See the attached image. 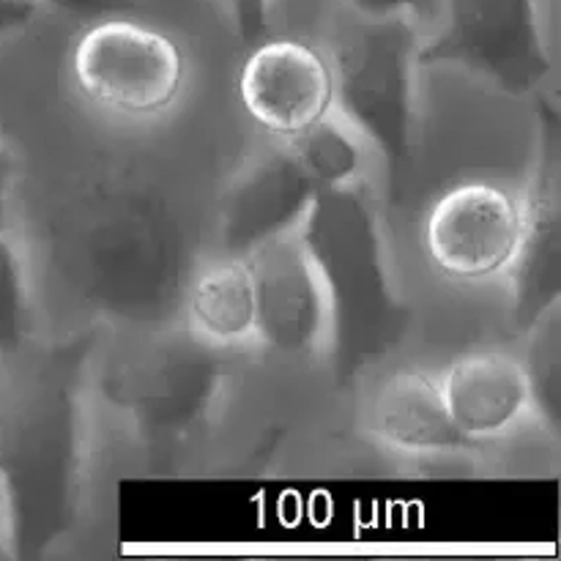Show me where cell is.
Wrapping results in <instances>:
<instances>
[{
  "label": "cell",
  "instance_id": "6da1fadb",
  "mask_svg": "<svg viewBox=\"0 0 561 561\" xmlns=\"http://www.w3.org/2000/svg\"><path fill=\"white\" fill-rule=\"evenodd\" d=\"M88 345L0 359V502L9 559L53 551L75 529L88 469Z\"/></svg>",
  "mask_w": 561,
  "mask_h": 561
},
{
  "label": "cell",
  "instance_id": "30bf717a",
  "mask_svg": "<svg viewBox=\"0 0 561 561\" xmlns=\"http://www.w3.org/2000/svg\"><path fill=\"white\" fill-rule=\"evenodd\" d=\"M219 392V367L211 345L192 334L190 343L159 345L135 362L126 376L124 400L142 433L159 438L184 436L214 405Z\"/></svg>",
  "mask_w": 561,
  "mask_h": 561
},
{
  "label": "cell",
  "instance_id": "8992f818",
  "mask_svg": "<svg viewBox=\"0 0 561 561\" xmlns=\"http://www.w3.org/2000/svg\"><path fill=\"white\" fill-rule=\"evenodd\" d=\"M524 203L491 181H463L433 203L425 250L433 266L458 283H488L513 266Z\"/></svg>",
  "mask_w": 561,
  "mask_h": 561
},
{
  "label": "cell",
  "instance_id": "4fadbf2b",
  "mask_svg": "<svg viewBox=\"0 0 561 561\" xmlns=\"http://www.w3.org/2000/svg\"><path fill=\"white\" fill-rule=\"evenodd\" d=\"M367 425L381 447L403 458H458L477 449L455 427L438 378L422 370H398L381 381L370 400Z\"/></svg>",
  "mask_w": 561,
  "mask_h": 561
},
{
  "label": "cell",
  "instance_id": "7c38bea8",
  "mask_svg": "<svg viewBox=\"0 0 561 561\" xmlns=\"http://www.w3.org/2000/svg\"><path fill=\"white\" fill-rule=\"evenodd\" d=\"M438 383L455 427L477 447L510 438L535 420L524 362L507 351H471L455 359Z\"/></svg>",
  "mask_w": 561,
  "mask_h": 561
},
{
  "label": "cell",
  "instance_id": "9c48e42d",
  "mask_svg": "<svg viewBox=\"0 0 561 561\" xmlns=\"http://www.w3.org/2000/svg\"><path fill=\"white\" fill-rule=\"evenodd\" d=\"M559 113L542 107L540 157L529 190L520 197L524 219L513 266L504 274L513 296V318L529 327L546 307L559 301V225H561V151Z\"/></svg>",
  "mask_w": 561,
  "mask_h": 561
},
{
  "label": "cell",
  "instance_id": "9a60e30c",
  "mask_svg": "<svg viewBox=\"0 0 561 561\" xmlns=\"http://www.w3.org/2000/svg\"><path fill=\"white\" fill-rule=\"evenodd\" d=\"M318 190L362 184L370 162V146L365 137L337 113L327 115L310 129L283 140Z\"/></svg>",
  "mask_w": 561,
  "mask_h": 561
},
{
  "label": "cell",
  "instance_id": "8fae6325",
  "mask_svg": "<svg viewBox=\"0 0 561 561\" xmlns=\"http://www.w3.org/2000/svg\"><path fill=\"white\" fill-rule=\"evenodd\" d=\"M316 192L318 186L285 142L255 157L225 192L219 225L225 255L247 257L257 247L294 233Z\"/></svg>",
  "mask_w": 561,
  "mask_h": 561
},
{
  "label": "cell",
  "instance_id": "ba28073f",
  "mask_svg": "<svg viewBox=\"0 0 561 561\" xmlns=\"http://www.w3.org/2000/svg\"><path fill=\"white\" fill-rule=\"evenodd\" d=\"M241 102L261 129L294 140L334 110L329 55L301 38H261L239 77Z\"/></svg>",
  "mask_w": 561,
  "mask_h": 561
},
{
  "label": "cell",
  "instance_id": "ffe728a7",
  "mask_svg": "<svg viewBox=\"0 0 561 561\" xmlns=\"http://www.w3.org/2000/svg\"><path fill=\"white\" fill-rule=\"evenodd\" d=\"M236 27L244 44H257L268 25V0H230Z\"/></svg>",
  "mask_w": 561,
  "mask_h": 561
},
{
  "label": "cell",
  "instance_id": "ac0fdd59",
  "mask_svg": "<svg viewBox=\"0 0 561 561\" xmlns=\"http://www.w3.org/2000/svg\"><path fill=\"white\" fill-rule=\"evenodd\" d=\"M362 16H403L414 25L442 16V0H351Z\"/></svg>",
  "mask_w": 561,
  "mask_h": 561
},
{
  "label": "cell",
  "instance_id": "2e32d148",
  "mask_svg": "<svg viewBox=\"0 0 561 561\" xmlns=\"http://www.w3.org/2000/svg\"><path fill=\"white\" fill-rule=\"evenodd\" d=\"M561 310L559 301L540 312L526 327V356L524 370L531 387V403H535V420L542 422L551 433L559 427V381H561Z\"/></svg>",
  "mask_w": 561,
  "mask_h": 561
},
{
  "label": "cell",
  "instance_id": "d6986e66",
  "mask_svg": "<svg viewBox=\"0 0 561 561\" xmlns=\"http://www.w3.org/2000/svg\"><path fill=\"white\" fill-rule=\"evenodd\" d=\"M42 9H58L75 20H102L113 14H135V0H36Z\"/></svg>",
  "mask_w": 561,
  "mask_h": 561
},
{
  "label": "cell",
  "instance_id": "7a4b0ae2",
  "mask_svg": "<svg viewBox=\"0 0 561 561\" xmlns=\"http://www.w3.org/2000/svg\"><path fill=\"white\" fill-rule=\"evenodd\" d=\"M329 310L327 351L340 381H351L409 334L411 310L389 272L381 219L362 184L318 190L296 228Z\"/></svg>",
  "mask_w": 561,
  "mask_h": 561
},
{
  "label": "cell",
  "instance_id": "5bb4252c",
  "mask_svg": "<svg viewBox=\"0 0 561 561\" xmlns=\"http://www.w3.org/2000/svg\"><path fill=\"white\" fill-rule=\"evenodd\" d=\"M186 318L192 334L214 351L255 343V288L250 263L225 255L203 268L186 294Z\"/></svg>",
  "mask_w": 561,
  "mask_h": 561
},
{
  "label": "cell",
  "instance_id": "603a6c76",
  "mask_svg": "<svg viewBox=\"0 0 561 561\" xmlns=\"http://www.w3.org/2000/svg\"><path fill=\"white\" fill-rule=\"evenodd\" d=\"M0 559H9V542H5V515H3V502H0Z\"/></svg>",
  "mask_w": 561,
  "mask_h": 561
},
{
  "label": "cell",
  "instance_id": "52a82bcc",
  "mask_svg": "<svg viewBox=\"0 0 561 561\" xmlns=\"http://www.w3.org/2000/svg\"><path fill=\"white\" fill-rule=\"evenodd\" d=\"M255 288V343L283 359L327 351L329 310L299 233H285L244 257Z\"/></svg>",
  "mask_w": 561,
  "mask_h": 561
},
{
  "label": "cell",
  "instance_id": "277c9868",
  "mask_svg": "<svg viewBox=\"0 0 561 561\" xmlns=\"http://www.w3.org/2000/svg\"><path fill=\"white\" fill-rule=\"evenodd\" d=\"M69 66L88 102L131 121H151L173 110L186 82L179 44L131 14L93 20L71 47Z\"/></svg>",
  "mask_w": 561,
  "mask_h": 561
},
{
  "label": "cell",
  "instance_id": "e0dca14e",
  "mask_svg": "<svg viewBox=\"0 0 561 561\" xmlns=\"http://www.w3.org/2000/svg\"><path fill=\"white\" fill-rule=\"evenodd\" d=\"M33 334V305L25 263L11 241L9 228L0 225V359L27 348Z\"/></svg>",
  "mask_w": 561,
  "mask_h": 561
},
{
  "label": "cell",
  "instance_id": "44dd1931",
  "mask_svg": "<svg viewBox=\"0 0 561 561\" xmlns=\"http://www.w3.org/2000/svg\"><path fill=\"white\" fill-rule=\"evenodd\" d=\"M42 11L36 0H0V42L36 22Z\"/></svg>",
  "mask_w": 561,
  "mask_h": 561
},
{
  "label": "cell",
  "instance_id": "5b68a950",
  "mask_svg": "<svg viewBox=\"0 0 561 561\" xmlns=\"http://www.w3.org/2000/svg\"><path fill=\"white\" fill-rule=\"evenodd\" d=\"M444 25L420 66L455 64L510 93H535L551 71L540 0H442Z\"/></svg>",
  "mask_w": 561,
  "mask_h": 561
},
{
  "label": "cell",
  "instance_id": "7402d4cb",
  "mask_svg": "<svg viewBox=\"0 0 561 561\" xmlns=\"http://www.w3.org/2000/svg\"><path fill=\"white\" fill-rule=\"evenodd\" d=\"M14 181H16V159L11 157L9 148L0 142V225L9 228V206L11 195H14Z\"/></svg>",
  "mask_w": 561,
  "mask_h": 561
},
{
  "label": "cell",
  "instance_id": "3957f363",
  "mask_svg": "<svg viewBox=\"0 0 561 561\" xmlns=\"http://www.w3.org/2000/svg\"><path fill=\"white\" fill-rule=\"evenodd\" d=\"M420 25L403 16H362L334 42L329 66L334 110L398 173L411 157Z\"/></svg>",
  "mask_w": 561,
  "mask_h": 561
}]
</instances>
